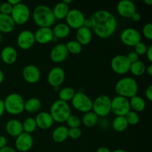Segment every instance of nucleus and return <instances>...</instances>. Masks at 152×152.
Instances as JSON below:
<instances>
[{
    "label": "nucleus",
    "mask_w": 152,
    "mask_h": 152,
    "mask_svg": "<svg viewBox=\"0 0 152 152\" xmlns=\"http://www.w3.org/2000/svg\"><path fill=\"white\" fill-rule=\"evenodd\" d=\"M145 71H146V73L148 74V75L152 76V65L151 64L147 67L146 69H145Z\"/></svg>",
    "instance_id": "nucleus-52"
},
{
    "label": "nucleus",
    "mask_w": 152,
    "mask_h": 152,
    "mask_svg": "<svg viewBox=\"0 0 152 152\" xmlns=\"http://www.w3.org/2000/svg\"><path fill=\"white\" fill-rule=\"evenodd\" d=\"M126 57L129 59V62H131V64L139 60V56H138L134 51L129 52V53L126 55Z\"/></svg>",
    "instance_id": "nucleus-42"
},
{
    "label": "nucleus",
    "mask_w": 152,
    "mask_h": 152,
    "mask_svg": "<svg viewBox=\"0 0 152 152\" xmlns=\"http://www.w3.org/2000/svg\"><path fill=\"white\" fill-rule=\"evenodd\" d=\"M81 120L78 116L71 115L66 120V123L70 129H74V128H80L81 126Z\"/></svg>",
    "instance_id": "nucleus-37"
},
{
    "label": "nucleus",
    "mask_w": 152,
    "mask_h": 152,
    "mask_svg": "<svg viewBox=\"0 0 152 152\" xmlns=\"http://www.w3.org/2000/svg\"><path fill=\"white\" fill-rule=\"evenodd\" d=\"M77 41L83 45H87L92 40V31L90 28L81 27L77 30Z\"/></svg>",
    "instance_id": "nucleus-24"
},
{
    "label": "nucleus",
    "mask_w": 152,
    "mask_h": 152,
    "mask_svg": "<svg viewBox=\"0 0 152 152\" xmlns=\"http://www.w3.org/2000/svg\"><path fill=\"white\" fill-rule=\"evenodd\" d=\"M52 10H53V13L54 15L55 19L62 20V19H65L70 9L69 6L65 4L62 1H60V2L55 4Z\"/></svg>",
    "instance_id": "nucleus-26"
},
{
    "label": "nucleus",
    "mask_w": 152,
    "mask_h": 152,
    "mask_svg": "<svg viewBox=\"0 0 152 152\" xmlns=\"http://www.w3.org/2000/svg\"><path fill=\"white\" fill-rule=\"evenodd\" d=\"M1 39H2V37H1V33H0V43H1Z\"/></svg>",
    "instance_id": "nucleus-57"
},
{
    "label": "nucleus",
    "mask_w": 152,
    "mask_h": 152,
    "mask_svg": "<svg viewBox=\"0 0 152 152\" xmlns=\"http://www.w3.org/2000/svg\"><path fill=\"white\" fill-rule=\"evenodd\" d=\"M125 117H126L128 124L131 125V126H135V125L138 124L140 122V116L138 113L132 111V110L129 111V113L125 116Z\"/></svg>",
    "instance_id": "nucleus-36"
},
{
    "label": "nucleus",
    "mask_w": 152,
    "mask_h": 152,
    "mask_svg": "<svg viewBox=\"0 0 152 152\" xmlns=\"http://www.w3.org/2000/svg\"><path fill=\"white\" fill-rule=\"evenodd\" d=\"M0 5H1V3H0Z\"/></svg>",
    "instance_id": "nucleus-58"
},
{
    "label": "nucleus",
    "mask_w": 152,
    "mask_h": 152,
    "mask_svg": "<svg viewBox=\"0 0 152 152\" xmlns=\"http://www.w3.org/2000/svg\"><path fill=\"white\" fill-rule=\"evenodd\" d=\"M131 111L129 99L117 95L111 99V112L116 116H125Z\"/></svg>",
    "instance_id": "nucleus-9"
},
{
    "label": "nucleus",
    "mask_w": 152,
    "mask_h": 152,
    "mask_svg": "<svg viewBox=\"0 0 152 152\" xmlns=\"http://www.w3.org/2000/svg\"><path fill=\"white\" fill-rule=\"evenodd\" d=\"M147 48H148V47L145 43L142 42H140L134 46V52L138 56H143L146 53Z\"/></svg>",
    "instance_id": "nucleus-38"
},
{
    "label": "nucleus",
    "mask_w": 152,
    "mask_h": 152,
    "mask_svg": "<svg viewBox=\"0 0 152 152\" xmlns=\"http://www.w3.org/2000/svg\"><path fill=\"white\" fill-rule=\"evenodd\" d=\"M65 79V71L60 67L51 68L48 74V82L52 87L59 88L63 83Z\"/></svg>",
    "instance_id": "nucleus-14"
},
{
    "label": "nucleus",
    "mask_w": 152,
    "mask_h": 152,
    "mask_svg": "<svg viewBox=\"0 0 152 152\" xmlns=\"http://www.w3.org/2000/svg\"><path fill=\"white\" fill-rule=\"evenodd\" d=\"M16 27L14 21L10 15H4L0 13V33L9 34L13 31Z\"/></svg>",
    "instance_id": "nucleus-23"
},
{
    "label": "nucleus",
    "mask_w": 152,
    "mask_h": 152,
    "mask_svg": "<svg viewBox=\"0 0 152 152\" xmlns=\"http://www.w3.org/2000/svg\"><path fill=\"white\" fill-rule=\"evenodd\" d=\"M34 145V138L30 134L22 132L17 137H16L15 146L20 152H28L31 149Z\"/></svg>",
    "instance_id": "nucleus-15"
},
{
    "label": "nucleus",
    "mask_w": 152,
    "mask_h": 152,
    "mask_svg": "<svg viewBox=\"0 0 152 152\" xmlns=\"http://www.w3.org/2000/svg\"><path fill=\"white\" fill-rule=\"evenodd\" d=\"M144 3L146 4H148V5H151L152 4V0H144Z\"/></svg>",
    "instance_id": "nucleus-55"
},
{
    "label": "nucleus",
    "mask_w": 152,
    "mask_h": 152,
    "mask_svg": "<svg viewBox=\"0 0 152 152\" xmlns=\"http://www.w3.org/2000/svg\"><path fill=\"white\" fill-rule=\"evenodd\" d=\"M10 16L16 25H24L29 20L31 16V10L27 4L20 2L13 6Z\"/></svg>",
    "instance_id": "nucleus-8"
},
{
    "label": "nucleus",
    "mask_w": 152,
    "mask_h": 152,
    "mask_svg": "<svg viewBox=\"0 0 152 152\" xmlns=\"http://www.w3.org/2000/svg\"><path fill=\"white\" fill-rule=\"evenodd\" d=\"M22 76L27 83L30 84L37 83L41 77V73L39 68L34 65H28L24 68Z\"/></svg>",
    "instance_id": "nucleus-18"
},
{
    "label": "nucleus",
    "mask_w": 152,
    "mask_h": 152,
    "mask_svg": "<svg viewBox=\"0 0 152 152\" xmlns=\"http://www.w3.org/2000/svg\"><path fill=\"white\" fill-rule=\"evenodd\" d=\"M76 91L73 88L65 87L61 89L59 92V99L63 101V102H68L71 101L74 97Z\"/></svg>",
    "instance_id": "nucleus-33"
},
{
    "label": "nucleus",
    "mask_w": 152,
    "mask_h": 152,
    "mask_svg": "<svg viewBox=\"0 0 152 152\" xmlns=\"http://www.w3.org/2000/svg\"><path fill=\"white\" fill-rule=\"evenodd\" d=\"M113 129L117 132H123L129 126L126 117L123 116H116L111 123Z\"/></svg>",
    "instance_id": "nucleus-29"
},
{
    "label": "nucleus",
    "mask_w": 152,
    "mask_h": 152,
    "mask_svg": "<svg viewBox=\"0 0 152 152\" xmlns=\"http://www.w3.org/2000/svg\"><path fill=\"white\" fill-rule=\"evenodd\" d=\"M115 91L118 96L127 99L136 96L138 91V85L136 80L132 77H123L117 82Z\"/></svg>",
    "instance_id": "nucleus-3"
},
{
    "label": "nucleus",
    "mask_w": 152,
    "mask_h": 152,
    "mask_svg": "<svg viewBox=\"0 0 152 152\" xmlns=\"http://www.w3.org/2000/svg\"><path fill=\"white\" fill-rule=\"evenodd\" d=\"M129 104H130L131 109H132V111H135L137 113L143 111L146 107V103H145V101L144 100L143 98L137 96V95L130 98Z\"/></svg>",
    "instance_id": "nucleus-28"
},
{
    "label": "nucleus",
    "mask_w": 152,
    "mask_h": 152,
    "mask_svg": "<svg viewBox=\"0 0 152 152\" xmlns=\"http://www.w3.org/2000/svg\"><path fill=\"white\" fill-rule=\"evenodd\" d=\"M145 54H146L147 59H148V61L150 62H152V45H150L149 47H148Z\"/></svg>",
    "instance_id": "nucleus-44"
},
{
    "label": "nucleus",
    "mask_w": 152,
    "mask_h": 152,
    "mask_svg": "<svg viewBox=\"0 0 152 152\" xmlns=\"http://www.w3.org/2000/svg\"><path fill=\"white\" fill-rule=\"evenodd\" d=\"M85 19L86 17H85L83 13L78 9L70 10L65 17L66 24L68 25V26L70 28L76 30L83 26Z\"/></svg>",
    "instance_id": "nucleus-12"
},
{
    "label": "nucleus",
    "mask_w": 152,
    "mask_h": 152,
    "mask_svg": "<svg viewBox=\"0 0 152 152\" xmlns=\"http://www.w3.org/2000/svg\"><path fill=\"white\" fill-rule=\"evenodd\" d=\"M49 113L53 121L62 123L66 122L68 117L71 115V107L68 102L57 99L52 103Z\"/></svg>",
    "instance_id": "nucleus-4"
},
{
    "label": "nucleus",
    "mask_w": 152,
    "mask_h": 152,
    "mask_svg": "<svg viewBox=\"0 0 152 152\" xmlns=\"http://www.w3.org/2000/svg\"><path fill=\"white\" fill-rule=\"evenodd\" d=\"M82 136V131L80 128H74L68 129V137L71 139H79Z\"/></svg>",
    "instance_id": "nucleus-40"
},
{
    "label": "nucleus",
    "mask_w": 152,
    "mask_h": 152,
    "mask_svg": "<svg viewBox=\"0 0 152 152\" xmlns=\"http://www.w3.org/2000/svg\"><path fill=\"white\" fill-rule=\"evenodd\" d=\"M68 53L72 54H79L83 50V46L77 40H71L65 44Z\"/></svg>",
    "instance_id": "nucleus-35"
},
{
    "label": "nucleus",
    "mask_w": 152,
    "mask_h": 152,
    "mask_svg": "<svg viewBox=\"0 0 152 152\" xmlns=\"http://www.w3.org/2000/svg\"><path fill=\"white\" fill-rule=\"evenodd\" d=\"M4 73H3V71L0 69V84L4 81Z\"/></svg>",
    "instance_id": "nucleus-53"
},
{
    "label": "nucleus",
    "mask_w": 152,
    "mask_h": 152,
    "mask_svg": "<svg viewBox=\"0 0 152 152\" xmlns=\"http://www.w3.org/2000/svg\"><path fill=\"white\" fill-rule=\"evenodd\" d=\"M33 20L39 28H50L56 22L52 9L45 4H39L35 7Z\"/></svg>",
    "instance_id": "nucleus-2"
},
{
    "label": "nucleus",
    "mask_w": 152,
    "mask_h": 152,
    "mask_svg": "<svg viewBox=\"0 0 152 152\" xmlns=\"http://www.w3.org/2000/svg\"><path fill=\"white\" fill-rule=\"evenodd\" d=\"M13 9V6L10 5L7 1L1 3L0 5V13L4 15H10Z\"/></svg>",
    "instance_id": "nucleus-41"
},
{
    "label": "nucleus",
    "mask_w": 152,
    "mask_h": 152,
    "mask_svg": "<svg viewBox=\"0 0 152 152\" xmlns=\"http://www.w3.org/2000/svg\"><path fill=\"white\" fill-rule=\"evenodd\" d=\"M5 129L7 133L13 137H17L23 132L22 123L19 120L15 119L7 121V123H6Z\"/></svg>",
    "instance_id": "nucleus-22"
},
{
    "label": "nucleus",
    "mask_w": 152,
    "mask_h": 152,
    "mask_svg": "<svg viewBox=\"0 0 152 152\" xmlns=\"http://www.w3.org/2000/svg\"><path fill=\"white\" fill-rule=\"evenodd\" d=\"M0 152H16V150L10 146H4V148L0 149Z\"/></svg>",
    "instance_id": "nucleus-47"
},
{
    "label": "nucleus",
    "mask_w": 152,
    "mask_h": 152,
    "mask_svg": "<svg viewBox=\"0 0 152 152\" xmlns=\"http://www.w3.org/2000/svg\"><path fill=\"white\" fill-rule=\"evenodd\" d=\"M4 111H5V109H4V101L0 99V117L4 114Z\"/></svg>",
    "instance_id": "nucleus-49"
},
{
    "label": "nucleus",
    "mask_w": 152,
    "mask_h": 152,
    "mask_svg": "<svg viewBox=\"0 0 152 152\" xmlns=\"http://www.w3.org/2000/svg\"><path fill=\"white\" fill-rule=\"evenodd\" d=\"M117 10L123 17L131 18L137 12V7L134 2L131 0H121L117 3Z\"/></svg>",
    "instance_id": "nucleus-16"
},
{
    "label": "nucleus",
    "mask_w": 152,
    "mask_h": 152,
    "mask_svg": "<svg viewBox=\"0 0 152 152\" xmlns=\"http://www.w3.org/2000/svg\"><path fill=\"white\" fill-rule=\"evenodd\" d=\"M7 145V139L5 137L0 135V149Z\"/></svg>",
    "instance_id": "nucleus-45"
},
{
    "label": "nucleus",
    "mask_w": 152,
    "mask_h": 152,
    "mask_svg": "<svg viewBox=\"0 0 152 152\" xmlns=\"http://www.w3.org/2000/svg\"><path fill=\"white\" fill-rule=\"evenodd\" d=\"M68 137V129L65 126L56 127L52 132V139L56 143L63 142Z\"/></svg>",
    "instance_id": "nucleus-25"
},
{
    "label": "nucleus",
    "mask_w": 152,
    "mask_h": 152,
    "mask_svg": "<svg viewBox=\"0 0 152 152\" xmlns=\"http://www.w3.org/2000/svg\"><path fill=\"white\" fill-rule=\"evenodd\" d=\"M1 59L4 63L7 65H11L16 61L18 53L16 48L12 46H5L1 51Z\"/></svg>",
    "instance_id": "nucleus-21"
},
{
    "label": "nucleus",
    "mask_w": 152,
    "mask_h": 152,
    "mask_svg": "<svg viewBox=\"0 0 152 152\" xmlns=\"http://www.w3.org/2000/svg\"><path fill=\"white\" fill-rule=\"evenodd\" d=\"M120 39L124 45L134 47L137 43L141 42L142 37L139 31L133 28H128L123 30L120 34Z\"/></svg>",
    "instance_id": "nucleus-10"
},
{
    "label": "nucleus",
    "mask_w": 152,
    "mask_h": 152,
    "mask_svg": "<svg viewBox=\"0 0 152 152\" xmlns=\"http://www.w3.org/2000/svg\"><path fill=\"white\" fill-rule=\"evenodd\" d=\"M62 2L65 3V4H67V5L69 6V4L72 2V0H63V1H62Z\"/></svg>",
    "instance_id": "nucleus-54"
},
{
    "label": "nucleus",
    "mask_w": 152,
    "mask_h": 152,
    "mask_svg": "<svg viewBox=\"0 0 152 152\" xmlns=\"http://www.w3.org/2000/svg\"><path fill=\"white\" fill-rule=\"evenodd\" d=\"M145 69H146V66H145V63L142 61L138 60L131 64L129 71H131V73L133 75L140 77V76H142L145 74Z\"/></svg>",
    "instance_id": "nucleus-32"
},
{
    "label": "nucleus",
    "mask_w": 152,
    "mask_h": 152,
    "mask_svg": "<svg viewBox=\"0 0 152 152\" xmlns=\"http://www.w3.org/2000/svg\"><path fill=\"white\" fill-rule=\"evenodd\" d=\"M142 34L148 40L152 39V24L151 22L146 23L142 28Z\"/></svg>",
    "instance_id": "nucleus-39"
},
{
    "label": "nucleus",
    "mask_w": 152,
    "mask_h": 152,
    "mask_svg": "<svg viewBox=\"0 0 152 152\" xmlns=\"http://www.w3.org/2000/svg\"><path fill=\"white\" fill-rule=\"evenodd\" d=\"M7 2H8L10 5H12L13 7V6L16 5V4H18L19 3H20L21 1H19V0H8Z\"/></svg>",
    "instance_id": "nucleus-51"
},
{
    "label": "nucleus",
    "mask_w": 152,
    "mask_h": 152,
    "mask_svg": "<svg viewBox=\"0 0 152 152\" xmlns=\"http://www.w3.org/2000/svg\"><path fill=\"white\" fill-rule=\"evenodd\" d=\"M71 104L76 110L86 114L92 111L93 100L83 91H80L75 93L71 99Z\"/></svg>",
    "instance_id": "nucleus-7"
},
{
    "label": "nucleus",
    "mask_w": 152,
    "mask_h": 152,
    "mask_svg": "<svg viewBox=\"0 0 152 152\" xmlns=\"http://www.w3.org/2000/svg\"><path fill=\"white\" fill-rule=\"evenodd\" d=\"M91 28L98 37L107 39L111 37L117 30V21L112 13L106 10L94 12L91 17Z\"/></svg>",
    "instance_id": "nucleus-1"
},
{
    "label": "nucleus",
    "mask_w": 152,
    "mask_h": 152,
    "mask_svg": "<svg viewBox=\"0 0 152 152\" xmlns=\"http://www.w3.org/2000/svg\"><path fill=\"white\" fill-rule=\"evenodd\" d=\"M96 152H111V150H110L108 148H107V147L101 146V147H99V148H97Z\"/></svg>",
    "instance_id": "nucleus-50"
},
{
    "label": "nucleus",
    "mask_w": 152,
    "mask_h": 152,
    "mask_svg": "<svg viewBox=\"0 0 152 152\" xmlns=\"http://www.w3.org/2000/svg\"><path fill=\"white\" fill-rule=\"evenodd\" d=\"M92 110L98 117H105L111 112V99L108 95H99L93 101Z\"/></svg>",
    "instance_id": "nucleus-6"
},
{
    "label": "nucleus",
    "mask_w": 152,
    "mask_h": 152,
    "mask_svg": "<svg viewBox=\"0 0 152 152\" xmlns=\"http://www.w3.org/2000/svg\"><path fill=\"white\" fill-rule=\"evenodd\" d=\"M99 117L93 111H89L86 113L82 118V123L86 127H93L95 126L98 123Z\"/></svg>",
    "instance_id": "nucleus-31"
},
{
    "label": "nucleus",
    "mask_w": 152,
    "mask_h": 152,
    "mask_svg": "<svg viewBox=\"0 0 152 152\" xmlns=\"http://www.w3.org/2000/svg\"><path fill=\"white\" fill-rule=\"evenodd\" d=\"M37 128V123H36L35 118H34V117H28L22 123L23 132H25V133L31 134V133L35 132Z\"/></svg>",
    "instance_id": "nucleus-34"
},
{
    "label": "nucleus",
    "mask_w": 152,
    "mask_h": 152,
    "mask_svg": "<svg viewBox=\"0 0 152 152\" xmlns=\"http://www.w3.org/2000/svg\"><path fill=\"white\" fill-rule=\"evenodd\" d=\"M132 19L134 22H139L141 19V15L140 13H139L138 12H135L133 15L132 16Z\"/></svg>",
    "instance_id": "nucleus-46"
},
{
    "label": "nucleus",
    "mask_w": 152,
    "mask_h": 152,
    "mask_svg": "<svg viewBox=\"0 0 152 152\" xmlns=\"http://www.w3.org/2000/svg\"><path fill=\"white\" fill-rule=\"evenodd\" d=\"M131 62L125 55H117L111 61V67L114 73L120 75L127 74L130 70Z\"/></svg>",
    "instance_id": "nucleus-11"
},
{
    "label": "nucleus",
    "mask_w": 152,
    "mask_h": 152,
    "mask_svg": "<svg viewBox=\"0 0 152 152\" xmlns=\"http://www.w3.org/2000/svg\"><path fill=\"white\" fill-rule=\"evenodd\" d=\"M35 120L37 127L43 130L50 129L54 123L50 113L45 112V111L39 113L36 117Z\"/></svg>",
    "instance_id": "nucleus-20"
},
{
    "label": "nucleus",
    "mask_w": 152,
    "mask_h": 152,
    "mask_svg": "<svg viewBox=\"0 0 152 152\" xmlns=\"http://www.w3.org/2000/svg\"><path fill=\"white\" fill-rule=\"evenodd\" d=\"M111 152H128V151H126V150H124V149H121V148H118V149L114 150V151H111Z\"/></svg>",
    "instance_id": "nucleus-56"
},
{
    "label": "nucleus",
    "mask_w": 152,
    "mask_h": 152,
    "mask_svg": "<svg viewBox=\"0 0 152 152\" xmlns=\"http://www.w3.org/2000/svg\"><path fill=\"white\" fill-rule=\"evenodd\" d=\"M4 109L11 115H18L25 111V100L16 93L10 94L4 100Z\"/></svg>",
    "instance_id": "nucleus-5"
},
{
    "label": "nucleus",
    "mask_w": 152,
    "mask_h": 152,
    "mask_svg": "<svg viewBox=\"0 0 152 152\" xmlns=\"http://www.w3.org/2000/svg\"><path fill=\"white\" fill-rule=\"evenodd\" d=\"M68 51L65 44L59 43L56 45L51 49L50 53V59L55 63H61L67 59L68 56Z\"/></svg>",
    "instance_id": "nucleus-17"
},
{
    "label": "nucleus",
    "mask_w": 152,
    "mask_h": 152,
    "mask_svg": "<svg viewBox=\"0 0 152 152\" xmlns=\"http://www.w3.org/2000/svg\"><path fill=\"white\" fill-rule=\"evenodd\" d=\"M34 37L36 42L39 44H48L53 40V31L50 28H39L34 33Z\"/></svg>",
    "instance_id": "nucleus-19"
},
{
    "label": "nucleus",
    "mask_w": 152,
    "mask_h": 152,
    "mask_svg": "<svg viewBox=\"0 0 152 152\" xmlns=\"http://www.w3.org/2000/svg\"><path fill=\"white\" fill-rule=\"evenodd\" d=\"M83 27L87 28H91V21L90 19H85L83 22Z\"/></svg>",
    "instance_id": "nucleus-48"
},
{
    "label": "nucleus",
    "mask_w": 152,
    "mask_h": 152,
    "mask_svg": "<svg viewBox=\"0 0 152 152\" xmlns=\"http://www.w3.org/2000/svg\"><path fill=\"white\" fill-rule=\"evenodd\" d=\"M53 37L56 39H65L69 36L71 33V28L66 23H59L55 25L52 29Z\"/></svg>",
    "instance_id": "nucleus-27"
},
{
    "label": "nucleus",
    "mask_w": 152,
    "mask_h": 152,
    "mask_svg": "<svg viewBox=\"0 0 152 152\" xmlns=\"http://www.w3.org/2000/svg\"><path fill=\"white\" fill-rule=\"evenodd\" d=\"M17 45L22 50H29L35 44L34 34L30 30H24L21 31L17 37Z\"/></svg>",
    "instance_id": "nucleus-13"
},
{
    "label": "nucleus",
    "mask_w": 152,
    "mask_h": 152,
    "mask_svg": "<svg viewBox=\"0 0 152 152\" xmlns=\"http://www.w3.org/2000/svg\"><path fill=\"white\" fill-rule=\"evenodd\" d=\"M42 107V102L39 99L32 97L25 102V111L29 113H35L39 111Z\"/></svg>",
    "instance_id": "nucleus-30"
},
{
    "label": "nucleus",
    "mask_w": 152,
    "mask_h": 152,
    "mask_svg": "<svg viewBox=\"0 0 152 152\" xmlns=\"http://www.w3.org/2000/svg\"><path fill=\"white\" fill-rule=\"evenodd\" d=\"M145 96H146L147 99H148V101H150V102H151L152 101V86L151 85H150V86H148V87L146 88L145 91Z\"/></svg>",
    "instance_id": "nucleus-43"
}]
</instances>
